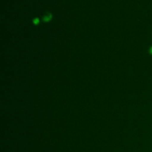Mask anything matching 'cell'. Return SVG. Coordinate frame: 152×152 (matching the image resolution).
<instances>
[{
    "label": "cell",
    "mask_w": 152,
    "mask_h": 152,
    "mask_svg": "<svg viewBox=\"0 0 152 152\" xmlns=\"http://www.w3.org/2000/svg\"><path fill=\"white\" fill-rule=\"evenodd\" d=\"M52 19V14L50 12H47L44 14V16H42V21L45 22H48L51 20Z\"/></svg>",
    "instance_id": "6da1fadb"
},
{
    "label": "cell",
    "mask_w": 152,
    "mask_h": 152,
    "mask_svg": "<svg viewBox=\"0 0 152 152\" xmlns=\"http://www.w3.org/2000/svg\"><path fill=\"white\" fill-rule=\"evenodd\" d=\"M33 23L34 25H38L39 23V18H34V20H33Z\"/></svg>",
    "instance_id": "7a4b0ae2"
},
{
    "label": "cell",
    "mask_w": 152,
    "mask_h": 152,
    "mask_svg": "<svg viewBox=\"0 0 152 152\" xmlns=\"http://www.w3.org/2000/svg\"><path fill=\"white\" fill-rule=\"evenodd\" d=\"M149 53H150V54L152 55V46L150 48V49H149Z\"/></svg>",
    "instance_id": "3957f363"
}]
</instances>
